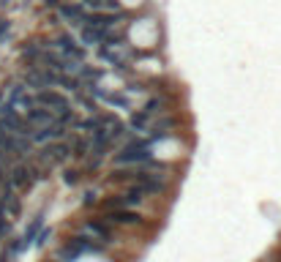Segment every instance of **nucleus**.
<instances>
[{"label": "nucleus", "instance_id": "f257e3e1", "mask_svg": "<svg viewBox=\"0 0 281 262\" xmlns=\"http://www.w3.org/2000/svg\"><path fill=\"white\" fill-rule=\"evenodd\" d=\"M153 156H150V142L148 139H134V142L123 145L120 153L115 156L118 164H148Z\"/></svg>", "mask_w": 281, "mask_h": 262}, {"label": "nucleus", "instance_id": "f03ea898", "mask_svg": "<svg viewBox=\"0 0 281 262\" xmlns=\"http://www.w3.org/2000/svg\"><path fill=\"white\" fill-rule=\"evenodd\" d=\"M33 104H36V107H44V110H49L55 118H60L63 112L71 110L69 98H66L60 90H55V87H49V90H38L36 96H33Z\"/></svg>", "mask_w": 281, "mask_h": 262}, {"label": "nucleus", "instance_id": "7ed1b4c3", "mask_svg": "<svg viewBox=\"0 0 281 262\" xmlns=\"http://www.w3.org/2000/svg\"><path fill=\"white\" fill-rule=\"evenodd\" d=\"M69 156H71V145L69 142H49V145H44L41 153H38L41 172L44 170H52V167H58V164H63Z\"/></svg>", "mask_w": 281, "mask_h": 262}, {"label": "nucleus", "instance_id": "20e7f679", "mask_svg": "<svg viewBox=\"0 0 281 262\" xmlns=\"http://www.w3.org/2000/svg\"><path fill=\"white\" fill-rule=\"evenodd\" d=\"M96 248V243H90L88 235H74L71 240H66L63 248H58V259L60 262H74L77 257H82V254H88Z\"/></svg>", "mask_w": 281, "mask_h": 262}, {"label": "nucleus", "instance_id": "39448f33", "mask_svg": "<svg viewBox=\"0 0 281 262\" xmlns=\"http://www.w3.org/2000/svg\"><path fill=\"white\" fill-rule=\"evenodd\" d=\"M98 58L123 69L126 58H129V46H126V41H120V38H109V41H104L101 46H98Z\"/></svg>", "mask_w": 281, "mask_h": 262}, {"label": "nucleus", "instance_id": "423d86ee", "mask_svg": "<svg viewBox=\"0 0 281 262\" xmlns=\"http://www.w3.org/2000/svg\"><path fill=\"white\" fill-rule=\"evenodd\" d=\"M55 49L60 52V55L77 60V63H85V46L79 44L74 36H69V33H60V36L55 38Z\"/></svg>", "mask_w": 281, "mask_h": 262}, {"label": "nucleus", "instance_id": "0eeeda50", "mask_svg": "<svg viewBox=\"0 0 281 262\" xmlns=\"http://www.w3.org/2000/svg\"><path fill=\"white\" fill-rule=\"evenodd\" d=\"M58 14L60 19H66L69 25H74V28H82L85 25V19H88V9H85L82 3H60L58 6Z\"/></svg>", "mask_w": 281, "mask_h": 262}, {"label": "nucleus", "instance_id": "6e6552de", "mask_svg": "<svg viewBox=\"0 0 281 262\" xmlns=\"http://www.w3.org/2000/svg\"><path fill=\"white\" fill-rule=\"evenodd\" d=\"M134 189H139L142 194H161L164 191V180L153 172H134Z\"/></svg>", "mask_w": 281, "mask_h": 262}, {"label": "nucleus", "instance_id": "1a4fd4ad", "mask_svg": "<svg viewBox=\"0 0 281 262\" xmlns=\"http://www.w3.org/2000/svg\"><path fill=\"white\" fill-rule=\"evenodd\" d=\"M55 115H52L49 110H44V107H33V110L25 112V123L30 126V131H38V129H46V126L55 123Z\"/></svg>", "mask_w": 281, "mask_h": 262}, {"label": "nucleus", "instance_id": "9d476101", "mask_svg": "<svg viewBox=\"0 0 281 262\" xmlns=\"http://www.w3.org/2000/svg\"><path fill=\"white\" fill-rule=\"evenodd\" d=\"M63 134H66V126L60 123V120H55V123L46 126V129L33 131L30 139H33V142H38V145H49V142H60V139H63Z\"/></svg>", "mask_w": 281, "mask_h": 262}, {"label": "nucleus", "instance_id": "9b49d317", "mask_svg": "<svg viewBox=\"0 0 281 262\" xmlns=\"http://www.w3.org/2000/svg\"><path fill=\"white\" fill-rule=\"evenodd\" d=\"M11 186L19 191H28L33 186V180H36V175H33V167L30 164H17L14 170H11Z\"/></svg>", "mask_w": 281, "mask_h": 262}, {"label": "nucleus", "instance_id": "f8f14e48", "mask_svg": "<svg viewBox=\"0 0 281 262\" xmlns=\"http://www.w3.org/2000/svg\"><path fill=\"white\" fill-rule=\"evenodd\" d=\"M106 221H112V224H123V227H134V224L142 221V216L129 211V207H118V211H109V219H106Z\"/></svg>", "mask_w": 281, "mask_h": 262}, {"label": "nucleus", "instance_id": "ddd939ff", "mask_svg": "<svg viewBox=\"0 0 281 262\" xmlns=\"http://www.w3.org/2000/svg\"><path fill=\"white\" fill-rule=\"evenodd\" d=\"M82 235H96L98 240H109L112 230H109V224H106V221H101V219H90L88 224H85Z\"/></svg>", "mask_w": 281, "mask_h": 262}, {"label": "nucleus", "instance_id": "4468645a", "mask_svg": "<svg viewBox=\"0 0 281 262\" xmlns=\"http://www.w3.org/2000/svg\"><path fill=\"white\" fill-rule=\"evenodd\" d=\"M129 126H131L134 131H148L150 129V118L145 115V112H134L131 120H129Z\"/></svg>", "mask_w": 281, "mask_h": 262}, {"label": "nucleus", "instance_id": "2eb2a0df", "mask_svg": "<svg viewBox=\"0 0 281 262\" xmlns=\"http://www.w3.org/2000/svg\"><path fill=\"white\" fill-rule=\"evenodd\" d=\"M161 107H164V98H150L148 104H145V115L148 118H153V115H158V112H161Z\"/></svg>", "mask_w": 281, "mask_h": 262}, {"label": "nucleus", "instance_id": "dca6fc26", "mask_svg": "<svg viewBox=\"0 0 281 262\" xmlns=\"http://www.w3.org/2000/svg\"><path fill=\"white\" fill-rule=\"evenodd\" d=\"M41 224H44V221H41V216H38V219H36V221H33V224L28 227V232H25V238H22V240H25V243H30V240H33V238H36V232H38V230H41Z\"/></svg>", "mask_w": 281, "mask_h": 262}, {"label": "nucleus", "instance_id": "f3484780", "mask_svg": "<svg viewBox=\"0 0 281 262\" xmlns=\"http://www.w3.org/2000/svg\"><path fill=\"white\" fill-rule=\"evenodd\" d=\"M63 180H66L69 186H77V183H79V172H77V170H66V172H63Z\"/></svg>", "mask_w": 281, "mask_h": 262}, {"label": "nucleus", "instance_id": "a211bd4d", "mask_svg": "<svg viewBox=\"0 0 281 262\" xmlns=\"http://www.w3.org/2000/svg\"><path fill=\"white\" fill-rule=\"evenodd\" d=\"M46 238H49V230H44L41 235H38V240H36V243H38V246H41V243H46Z\"/></svg>", "mask_w": 281, "mask_h": 262}, {"label": "nucleus", "instance_id": "6ab92c4d", "mask_svg": "<svg viewBox=\"0 0 281 262\" xmlns=\"http://www.w3.org/2000/svg\"><path fill=\"white\" fill-rule=\"evenodd\" d=\"M90 202H96V194L88 191V197H85V205H90Z\"/></svg>", "mask_w": 281, "mask_h": 262}, {"label": "nucleus", "instance_id": "aec40b11", "mask_svg": "<svg viewBox=\"0 0 281 262\" xmlns=\"http://www.w3.org/2000/svg\"><path fill=\"white\" fill-rule=\"evenodd\" d=\"M3 232H6V219L0 216V235H3Z\"/></svg>", "mask_w": 281, "mask_h": 262}, {"label": "nucleus", "instance_id": "412c9836", "mask_svg": "<svg viewBox=\"0 0 281 262\" xmlns=\"http://www.w3.org/2000/svg\"><path fill=\"white\" fill-rule=\"evenodd\" d=\"M0 107H3V93H0Z\"/></svg>", "mask_w": 281, "mask_h": 262}, {"label": "nucleus", "instance_id": "4be33fe9", "mask_svg": "<svg viewBox=\"0 0 281 262\" xmlns=\"http://www.w3.org/2000/svg\"><path fill=\"white\" fill-rule=\"evenodd\" d=\"M0 180H3V167H0Z\"/></svg>", "mask_w": 281, "mask_h": 262}, {"label": "nucleus", "instance_id": "5701e85b", "mask_svg": "<svg viewBox=\"0 0 281 262\" xmlns=\"http://www.w3.org/2000/svg\"><path fill=\"white\" fill-rule=\"evenodd\" d=\"M0 262H11V259H6V257H3V259H0Z\"/></svg>", "mask_w": 281, "mask_h": 262}]
</instances>
